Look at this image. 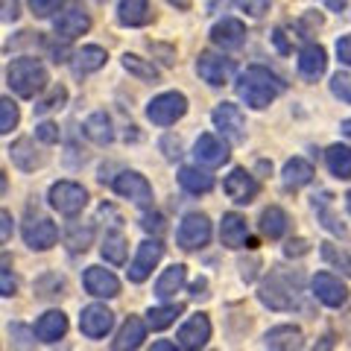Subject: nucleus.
I'll return each mask as SVG.
<instances>
[{
  "mask_svg": "<svg viewBox=\"0 0 351 351\" xmlns=\"http://www.w3.org/2000/svg\"><path fill=\"white\" fill-rule=\"evenodd\" d=\"M234 91H237V97L249 108L261 112V108H267L272 100H276V97H281L284 91H287V82H284L278 73H272L269 68L252 64V68H246L243 73L237 76Z\"/></svg>",
  "mask_w": 351,
  "mask_h": 351,
  "instance_id": "nucleus-1",
  "label": "nucleus"
},
{
  "mask_svg": "<svg viewBox=\"0 0 351 351\" xmlns=\"http://www.w3.org/2000/svg\"><path fill=\"white\" fill-rule=\"evenodd\" d=\"M6 82L21 100H32L47 88L50 80H47V68L36 56H21L6 68Z\"/></svg>",
  "mask_w": 351,
  "mask_h": 351,
  "instance_id": "nucleus-2",
  "label": "nucleus"
},
{
  "mask_svg": "<svg viewBox=\"0 0 351 351\" xmlns=\"http://www.w3.org/2000/svg\"><path fill=\"white\" fill-rule=\"evenodd\" d=\"M91 29V15L82 6V0H64L62 9L53 15V32L64 41H73Z\"/></svg>",
  "mask_w": 351,
  "mask_h": 351,
  "instance_id": "nucleus-3",
  "label": "nucleus"
},
{
  "mask_svg": "<svg viewBox=\"0 0 351 351\" xmlns=\"http://www.w3.org/2000/svg\"><path fill=\"white\" fill-rule=\"evenodd\" d=\"M188 114V97L182 91H164L147 103V120L156 126H173Z\"/></svg>",
  "mask_w": 351,
  "mask_h": 351,
  "instance_id": "nucleus-4",
  "label": "nucleus"
},
{
  "mask_svg": "<svg viewBox=\"0 0 351 351\" xmlns=\"http://www.w3.org/2000/svg\"><path fill=\"white\" fill-rule=\"evenodd\" d=\"M47 202H50L53 211H59L62 217H76V214L85 211V205H88V191L82 188V184L62 179V182H56V184H50Z\"/></svg>",
  "mask_w": 351,
  "mask_h": 351,
  "instance_id": "nucleus-5",
  "label": "nucleus"
},
{
  "mask_svg": "<svg viewBox=\"0 0 351 351\" xmlns=\"http://www.w3.org/2000/svg\"><path fill=\"white\" fill-rule=\"evenodd\" d=\"M208 240H211V219L199 211L184 214L179 228H176V243H179V249L196 252V249L208 246Z\"/></svg>",
  "mask_w": 351,
  "mask_h": 351,
  "instance_id": "nucleus-6",
  "label": "nucleus"
},
{
  "mask_svg": "<svg viewBox=\"0 0 351 351\" xmlns=\"http://www.w3.org/2000/svg\"><path fill=\"white\" fill-rule=\"evenodd\" d=\"M112 191L120 199H129L138 208H152V184L147 182V176H141L138 170H123L112 179Z\"/></svg>",
  "mask_w": 351,
  "mask_h": 351,
  "instance_id": "nucleus-7",
  "label": "nucleus"
},
{
  "mask_svg": "<svg viewBox=\"0 0 351 351\" xmlns=\"http://www.w3.org/2000/svg\"><path fill=\"white\" fill-rule=\"evenodd\" d=\"M211 120H214V126L219 129V135H223L228 144H243L246 141V117H243V112H240V106L219 103L211 112Z\"/></svg>",
  "mask_w": 351,
  "mask_h": 351,
  "instance_id": "nucleus-8",
  "label": "nucleus"
},
{
  "mask_svg": "<svg viewBox=\"0 0 351 351\" xmlns=\"http://www.w3.org/2000/svg\"><path fill=\"white\" fill-rule=\"evenodd\" d=\"M161 258H164L161 240H144V243L138 246V252H135V261H132L129 269H126L129 281H132V284H144V281L152 276V269L158 267Z\"/></svg>",
  "mask_w": 351,
  "mask_h": 351,
  "instance_id": "nucleus-9",
  "label": "nucleus"
},
{
  "mask_svg": "<svg viewBox=\"0 0 351 351\" xmlns=\"http://www.w3.org/2000/svg\"><path fill=\"white\" fill-rule=\"evenodd\" d=\"M258 299L269 307V311H293L295 304V293L287 281H284L278 272H272V276L261 284V290H258Z\"/></svg>",
  "mask_w": 351,
  "mask_h": 351,
  "instance_id": "nucleus-10",
  "label": "nucleus"
},
{
  "mask_svg": "<svg viewBox=\"0 0 351 351\" xmlns=\"http://www.w3.org/2000/svg\"><path fill=\"white\" fill-rule=\"evenodd\" d=\"M196 73H199L202 82L219 88V85L232 82V76H234V59L217 56V53H199V59H196Z\"/></svg>",
  "mask_w": 351,
  "mask_h": 351,
  "instance_id": "nucleus-11",
  "label": "nucleus"
},
{
  "mask_svg": "<svg viewBox=\"0 0 351 351\" xmlns=\"http://www.w3.org/2000/svg\"><path fill=\"white\" fill-rule=\"evenodd\" d=\"M223 191H226V196H228V199H232L234 205H249V202L258 196L261 184H258V179H255V176H252L249 170L234 167L232 173L226 176Z\"/></svg>",
  "mask_w": 351,
  "mask_h": 351,
  "instance_id": "nucleus-12",
  "label": "nucleus"
},
{
  "mask_svg": "<svg viewBox=\"0 0 351 351\" xmlns=\"http://www.w3.org/2000/svg\"><path fill=\"white\" fill-rule=\"evenodd\" d=\"M208 339H211V319L205 313H193L176 334V343L184 351H199L208 346Z\"/></svg>",
  "mask_w": 351,
  "mask_h": 351,
  "instance_id": "nucleus-13",
  "label": "nucleus"
},
{
  "mask_svg": "<svg viewBox=\"0 0 351 351\" xmlns=\"http://www.w3.org/2000/svg\"><path fill=\"white\" fill-rule=\"evenodd\" d=\"M219 243L226 249H255V240L249 234V223L240 214H223L219 223Z\"/></svg>",
  "mask_w": 351,
  "mask_h": 351,
  "instance_id": "nucleus-14",
  "label": "nucleus"
},
{
  "mask_svg": "<svg viewBox=\"0 0 351 351\" xmlns=\"http://www.w3.org/2000/svg\"><path fill=\"white\" fill-rule=\"evenodd\" d=\"M114 328V313L106 304H88L80 313V331L88 339H103Z\"/></svg>",
  "mask_w": 351,
  "mask_h": 351,
  "instance_id": "nucleus-15",
  "label": "nucleus"
},
{
  "mask_svg": "<svg viewBox=\"0 0 351 351\" xmlns=\"http://www.w3.org/2000/svg\"><path fill=\"white\" fill-rule=\"evenodd\" d=\"M24 243L32 249V252H47L59 243V228L56 223H50L47 217H38V219H29L24 223Z\"/></svg>",
  "mask_w": 351,
  "mask_h": 351,
  "instance_id": "nucleus-16",
  "label": "nucleus"
},
{
  "mask_svg": "<svg viewBox=\"0 0 351 351\" xmlns=\"http://www.w3.org/2000/svg\"><path fill=\"white\" fill-rule=\"evenodd\" d=\"M311 290L325 307H343L348 302V287L337 276H331V272H316L311 281Z\"/></svg>",
  "mask_w": 351,
  "mask_h": 351,
  "instance_id": "nucleus-17",
  "label": "nucleus"
},
{
  "mask_svg": "<svg viewBox=\"0 0 351 351\" xmlns=\"http://www.w3.org/2000/svg\"><path fill=\"white\" fill-rule=\"evenodd\" d=\"M228 156H232V152H228L226 141L211 135V132L199 135L193 144V158H196V164H202V167H219V164L228 161Z\"/></svg>",
  "mask_w": 351,
  "mask_h": 351,
  "instance_id": "nucleus-18",
  "label": "nucleus"
},
{
  "mask_svg": "<svg viewBox=\"0 0 351 351\" xmlns=\"http://www.w3.org/2000/svg\"><path fill=\"white\" fill-rule=\"evenodd\" d=\"M85 290L97 295V299H114L120 295V281L112 269H103V267H88L85 276H82Z\"/></svg>",
  "mask_w": 351,
  "mask_h": 351,
  "instance_id": "nucleus-19",
  "label": "nucleus"
},
{
  "mask_svg": "<svg viewBox=\"0 0 351 351\" xmlns=\"http://www.w3.org/2000/svg\"><path fill=\"white\" fill-rule=\"evenodd\" d=\"M211 41L219 50H240L246 41V27L237 18H223L211 27Z\"/></svg>",
  "mask_w": 351,
  "mask_h": 351,
  "instance_id": "nucleus-20",
  "label": "nucleus"
},
{
  "mask_svg": "<svg viewBox=\"0 0 351 351\" xmlns=\"http://www.w3.org/2000/svg\"><path fill=\"white\" fill-rule=\"evenodd\" d=\"M263 346L272 351H293V348L304 346V334H302V328H295V325H276L263 334Z\"/></svg>",
  "mask_w": 351,
  "mask_h": 351,
  "instance_id": "nucleus-21",
  "label": "nucleus"
},
{
  "mask_svg": "<svg viewBox=\"0 0 351 351\" xmlns=\"http://www.w3.org/2000/svg\"><path fill=\"white\" fill-rule=\"evenodd\" d=\"M147 322L144 319H138V316H129V319L123 322V328L117 331V337L112 339V348L114 351H135L144 346V339H147Z\"/></svg>",
  "mask_w": 351,
  "mask_h": 351,
  "instance_id": "nucleus-22",
  "label": "nucleus"
},
{
  "mask_svg": "<svg viewBox=\"0 0 351 351\" xmlns=\"http://www.w3.org/2000/svg\"><path fill=\"white\" fill-rule=\"evenodd\" d=\"M36 337L41 339V343H59V339L68 334V316H64L62 311H47V313H41L38 316V322H36Z\"/></svg>",
  "mask_w": 351,
  "mask_h": 351,
  "instance_id": "nucleus-23",
  "label": "nucleus"
},
{
  "mask_svg": "<svg viewBox=\"0 0 351 351\" xmlns=\"http://www.w3.org/2000/svg\"><path fill=\"white\" fill-rule=\"evenodd\" d=\"M106 62H108V53H106L103 47H97V44H85V47H80V50L73 53L71 71H73L76 76H88V73L100 71Z\"/></svg>",
  "mask_w": 351,
  "mask_h": 351,
  "instance_id": "nucleus-24",
  "label": "nucleus"
},
{
  "mask_svg": "<svg viewBox=\"0 0 351 351\" xmlns=\"http://www.w3.org/2000/svg\"><path fill=\"white\" fill-rule=\"evenodd\" d=\"M295 64H299V73L304 76V80H319V76L325 73V68H328V56H325V50L319 47V44H304V47L299 50Z\"/></svg>",
  "mask_w": 351,
  "mask_h": 351,
  "instance_id": "nucleus-25",
  "label": "nucleus"
},
{
  "mask_svg": "<svg viewBox=\"0 0 351 351\" xmlns=\"http://www.w3.org/2000/svg\"><path fill=\"white\" fill-rule=\"evenodd\" d=\"M149 0H120L117 3V24L120 27H129V29H135V27H144L149 24Z\"/></svg>",
  "mask_w": 351,
  "mask_h": 351,
  "instance_id": "nucleus-26",
  "label": "nucleus"
},
{
  "mask_svg": "<svg viewBox=\"0 0 351 351\" xmlns=\"http://www.w3.org/2000/svg\"><path fill=\"white\" fill-rule=\"evenodd\" d=\"M82 132L88 141H94L97 147H108L114 141V126H112V117L106 112H94L88 114V120L82 123Z\"/></svg>",
  "mask_w": 351,
  "mask_h": 351,
  "instance_id": "nucleus-27",
  "label": "nucleus"
},
{
  "mask_svg": "<svg viewBox=\"0 0 351 351\" xmlns=\"http://www.w3.org/2000/svg\"><path fill=\"white\" fill-rule=\"evenodd\" d=\"M313 176H316V170H313V164L307 161V158H290L287 164H284V170H281V182L287 184L290 191H299V188H304V184H311L313 182Z\"/></svg>",
  "mask_w": 351,
  "mask_h": 351,
  "instance_id": "nucleus-28",
  "label": "nucleus"
},
{
  "mask_svg": "<svg viewBox=\"0 0 351 351\" xmlns=\"http://www.w3.org/2000/svg\"><path fill=\"white\" fill-rule=\"evenodd\" d=\"M184 281H188V267L184 263H173V267H167L158 276V281H156V295L158 299H173L176 293H179L182 287H184Z\"/></svg>",
  "mask_w": 351,
  "mask_h": 351,
  "instance_id": "nucleus-29",
  "label": "nucleus"
},
{
  "mask_svg": "<svg viewBox=\"0 0 351 351\" xmlns=\"http://www.w3.org/2000/svg\"><path fill=\"white\" fill-rule=\"evenodd\" d=\"M258 226H261V234H263V237L278 240V237L287 234L290 217H287V211H284V208L269 205V208H263V211H261V223H258Z\"/></svg>",
  "mask_w": 351,
  "mask_h": 351,
  "instance_id": "nucleus-30",
  "label": "nucleus"
},
{
  "mask_svg": "<svg viewBox=\"0 0 351 351\" xmlns=\"http://www.w3.org/2000/svg\"><path fill=\"white\" fill-rule=\"evenodd\" d=\"M9 156H12L18 170H27V173H32L44 164V156H36V144H32L29 138H18L15 144L9 147Z\"/></svg>",
  "mask_w": 351,
  "mask_h": 351,
  "instance_id": "nucleus-31",
  "label": "nucleus"
},
{
  "mask_svg": "<svg viewBox=\"0 0 351 351\" xmlns=\"http://www.w3.org/2000/svg\"><path fill=\"white\" fill-rule=\"evenodd\" d=\"M325 164H328V170H331V176L348 182L351 179V147L331 144V147L325 149Z\"/></svg>",
  "mask_w": 351,
  "mask_h": 351,
  "instance_id": "nucleus-32",
  "label": "nucleus"
},
{
  "mask_svg": "<svg viewBox=\"0 0 351 351\" xmlns=\"http://www.w3.org/2000/svg\"><path fill=\"white\" fill-rule=\"evenodd\" d=\"M120 64H123V71L129 76H135L141 82H158V68L149 59L138 56V53H123V56H120Z\"/></svg>",
  "mask_w": 351,
  "mask_h": 351,
  "instance_id": "nucleus-33",
  "label": "nucleus"
},
{
  "mask_svg": "<svg viewBox=\"0 0 351 351\" xmlns=\"http://www.w3.org/2000/svg\"><path fill=\"white\" fill-rule=\"evenodd\" d=\"M179 184L188 193L199 196V193H208L214 188V176L208 170H199V167H182L179 170Z\"/></svg>",
  "mask_w": 351,
  "mask_h": 351,
  "instance_id": "nucleus-34",
  "label": "nucleus"
},
{
  "mask_svg": "<svg viewBox=\"0 0 351 351\" xmlns=\"http://www.w3.org/2000/svg\"><path fill=\"white\" fill-rule=\"evenodd\" d=\"M126 237L123 232H112V234H106L103 237V246H100V255L106 263H114V267H120V263H126Z\"/></svg>",
  "mask_w": 351,
  "mask_h": 351,
  "instance_id": "nucleus-35",
  "label": "nucleus"
},
{
  "mask_svg": "<svg viewBox=\"0 0 351 351\" xmlns=\"http://www.w3.org/2000/svg\"><path fill=\"white\" fill-rule=\"evenodd\" d=\"M182 313L179 304H161V307H149L147 311V325L152 331H164V328H170L176 322V316Z\"/></svg>",
  "mask_w": 351,
  "mask_h": 351,
  "instance_id": "nucleus-36",
  "label": "nucleus"
},
{
  "mask_svg": "<svg viewBox=\"0 0 351 351\" xmlns=\"http://www.w3.org/2000/svg\"><path fill=\"white\" fill-rule=\"evenodd\" d=\"M68 103V91H64V85H53L47 97H41L36 103V114H47V112H56Z\"/></svg>",
  "mask_w": 351,
  "mask_h": 351,
  "instance_id": "nucleus-37",
  "label": "nucleus"
},
{
  "mask_svg": "<svg viewBox=\"0 0 351 351\" xmlns=\"http://www.w3.org/2000/svg\"><path fill=\"white\" fill-rule=\"evenodd\" d=\"M91 237H94V228L91 226H80V223H73L71 228H68V246H71V252H85L88 246H91Z\"/></svg>",
  "mask_w": 351,
  "mask_h": 351,
  "instance_id": "nucleus-38",
  "label": "nucleus"
},
{
  "mask_svg": "<svg viewBox=\"0 0 351 351\" xmlns=\"http://www.w3.org/2000/svg\"><path fill=\"white\" fill-rule=\"evenodd\" d=\"M322 258L331 263V267H337L339 272H346V276L351 278V255L343 249H337L334 243H322Z\"/></svg>",
  "mask_w": 351,
  "mask_h": 351,
  "instance_id": "nucleus-39",
  "label": "nucleus"
},
{
  "mask_svg": "<svg viewBox=\"0 0 351 351\" xmlns=\"http://www.w3.org/2000/svg\"><path fill=\"white\" fill-rule=\"evenodd\" d=\"M18 120H21V114H18L15 100L12 97H3V100H0V132L9 135V132L18 126Z\"/></svg>",
  "mask_w": 351,
  "mask_h": 351,
  "instance_id": "nucleus-40",
  "label": "nucleus"
},
{
  "mask_svg": "<svg viewBox=\"0 0 351 351\" xmlns=\"http://www.w3.org/2000/svg\"><path fill=\"white\" fill-rule=\"evenodd\" d=\"M331 94L337 97V100H343L351 106V73H343V71H337L331 76Z\"/></svg>",
  "mask_w": 351,
  "mask_h": 351,
  "instance_id": "nucleus-41",
  "label": "nucleus"
},
{
  "mask_svg": "<svg viewBox=\"0 0 351 351\" xmlns=\"http://www.w3.org/2000/svg\"><path fill=\"white\" fill-rule=\"evenodd\" d=\"M269 3L272 0H234V6L240 12H246L249 18H263L269 12Z\"/></svg>",
  "mask_w": 351,
  "mask_h": 351,
  "instance_id": "nucleus-42",
  "label": "nucleus"
},
{
  "mask_svg": "<svg viewBox=\"0 0 351 351\" xmlns=\"http://www.w3.org/2000/svg\"><path fill=\"white\" fill-rule=\"evenodd\" d=\"M0 295H3V299L15 295V276H12V267H9L6 255H3V263H0Z\"/></svg>",
  "mask_w": 351,
  "mask_h": 351,
  "instance_id": "nucleus-43",
  "label": "nucleus"
},
{
  "mask_svg": "<svg viewBox=\"0 0 351 351\" xmlns=\"http://www.w3.org/2000/svg\"><path fill=\"white\" fill-rule=\"evenodd\" d=\"M36 138L41 141V144H59L62 129H59L56 123H50V120H44V123L36 126Z\"/></svg>",
  "mask_w": 351,
  "mask_h": 351,
  "instance_id": "nucleus-44",
  "label": "nucleus"
},
{
  "mask_svg": "<svg viewBox=\"0 0 351 351\" xmlns=\"http://www.w3.org/2000/svg\"><path fill=\"white\" fill-rule=\"evenodd\" d=\"M328 205H331V196L328 193H322V199H319V214H322V219H325V228H331L334 234H346V228L339 226V219L328 211Z\"/></svg>",
  "mask_w": 351,
  "mask_h": 351,
  "instance_id": "nucleus-45",
  "label": "nucleus"
},
{
  "mask_svg": "<svg viewBox=\"0 0 351 351\" xmlns=\"http://www.w3.org/2000/svg\"><path fill=\"white\" fill-rule=\"evenodd\" d=\"M27 3H29V12L36 18H50L53 12H56L59 0H27Z\"/></svg>",
  "mask_w": 351,
  "mask_h": 351,
  "instance_id": "nucleus-46",
  "label": "nucleus"
},
{
  "mask_svg": "<svg viewBox=\"0 0 351 351\" xmlns=\"http://www.w3.org/2000/svg\"><path fill=\"white\" fill-rule=\"evenodd\" d=\"M141 228H144V232H152V234H161L164 232V217L161 214H147L144 219H141Z\"/></svg>",
  "mask_w": 351,
  "mask_h": 351,
  "instance_id": "nucleus-47",
  "label": "nucleus"
},
{
  "mask_svg": "<svg viewBox=\"0 0 351 351\" xmlns=\"http://www.w3.org/2000/svg\"><path fill=\"white\" fill-rule=\"evenodd\" d=\"M307 252H311V243H307V240H290L287 246H284V255L287 258H299V255H307Z\"/></svg>",
  "mask_w": 351,
  "mask_h": 351,
  "instance_id": "nucleus-48",
  "label": "nucleus"
},
{
  "mask_svg": "<svg viewBox=\"0 0 351 351\" xmlns=\"http://www.w3.org/2000/svg\"><path fill=\"white\" fill-rule=\"evenodd\" d=\"M337 56H339V62L351 68V36H343L337 41Z\"/></svg>",
  "mask_w": 351,
  "mask_h": 351,
  "instance_id": "nucleus-49",
  "label": "nucleus"
},
{
  "mask_svg": "<svg viewBox=\"0 0 351 351\" xmlns=\"http://www.w3.org/2000/svg\"><path fill=\"white\" fill-rule=\"evenodd\" d=\"M9 237H12V214L3 208V211H0V240L9 243Z\"/></svg>",
  "mask_w": 351,
  "mask_h": 351,
  "instance_id": "nucleus-50",
  "label": "nucleus"
},
{
  "mask_svg": "<svg viewBox=\"0 0 351 351\" xmlns=\"http://www.w3.org/2000/svg\"><path fill=\"white\" fill-rule=\"evenodd\" d=\"M9 334L15 337V346H24V348H29V346H32V339H29V331H27V328H21V325H9Z\"/></svg>",
  "mask_w": 351,
  "mask_h": 351,
  "instance_id": "nucleus-51",
  "label": "nucleus"
},
{
  "mask_svg": "<svg viewBox=\"0 0 351 351\" xmlns=\"http://www.w3.org/2000/svg\"><path fill=\"white\" fill-rule=\"evenodd\" d=\"M18 0H3V24H12V21H18Z\"/></svg>",
  "mask_w": 351,
  "mask_h": 351,
  "instance_id": "nucleus-52",
  "label": "nucleus"
},
{
  "mask_svg": "<svg viewBox=\"0 0 351 351\" xmlns=\"http://www.w3.org/2000/svg\"><path fill=\"white\" fill-rule=\"evenodd\" d=\"M161 147H164V149H170V152H167V158H179V156H182L179 138H176V141H173V138H164V144H161Z\"/></svg>",
  "mask_w": 351,
  "mask_h": 351,
  "instance_id": "nucleus-53",
  "label": "nucleus"
},
{
  "mask_svg": "<svg viewBox=\"0 0 351 351\" xmlns=\"http://www.w3.org/2000/svg\"><path fill=\"white\" fill-rule=\"evenodd\" d=\"M272 41H276L278 53H290V44H287V38H284V29H276V32H272Z\"/></svg>",
  "mask_w": 351,
  "mask_h": 351,
  "instance_id": "nucleus-54",
  "label": "nucleus"
},
{
  "mask_svg": "<svg viewBox=\"0 0 351 351\" xmlns=\"http://www.w3.org/2000/svg\"><path fill=\"white\" fill-rule=\"evenodd\" d=\"M322 3L331 9V12H343V9L348 6V0H322Z\"/></svg>",
  "mask_w": 351,
  "mask_h": 351,
  "instance_id": "nucleus-55",
  "label": "nucleus"
},
{
  "mask_svg": "<svg viewBox=\"0 0 351 351\" xmlns=\"http://www.w3.org/2000/svg\"><path fill=\"white\" fill-rule=\"evenodd\" d=\"M205 287H208V281L205 278H196L191 284V295H205Z\"/></svg>",
  "mask_w": 351,
  "mask_h": 351,
  "instance_id": "nucleus-56",
  "label": "nucleus"
},
{
  "mask_svg": "<svg viewBox=\"0 0 351 351\" xmlns=\"http://www.w3.org/2000/svg\"><path fill=\"white\" fill-rule=\"evenodd\" d=\"M179 343H164V339H158V343H152V348H158V351H164V348H176Z\"/></svg>",
  "mask_w": 351,
  "mask_h": 351,
  "instance_id": "nucleus-57",
  "label": "nucleus"
},
{
  "mask_svg": "<svg viewBox=\"0 0 351 351\" xmlns=\"http://www.w3.org/2000/svg\"><path fill=\"white\" fill-rule=\"evenodd\" d=\"M339 129H343V135L351 141V117H348V120H343V126H339Z\"/></svg>",
  "mask_w": 351,
  "mask_h": 351,
  "instance_id": "nucleus-58",
  "label": "nucleus"
},
{
  "mask_svg": "<svg viewBox=\"0 0 351 351\" xmlns=\"http://www.w3.org/2000/svg\"><path fill=\"white\" fill-rule=\"evenodd\" d=\"M170 3H179L182 9H188V6H191V0H170Z\"/></svg>",
  "mask_w": 351,
  "mask_h": 351,
  "instance_id": "nucleus-59",
  "label": "nucleus"
},
{
  "mask_svg": "<svg viewBox=\"0 0 351 351\" xmlns=\"http://www.w3.org/2000/svg\"><path fill=\"white\" fill-rule=\"evenodd\" d=\"M346 208H348V214H351V191L346 193Z\"/></svg>",
  "mask_w": 351,
  "mask_h": 351,
  "instance_id": "nucleus-60",
  "label": "nucleus"
}]
</instances>
